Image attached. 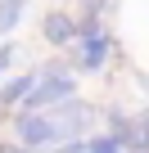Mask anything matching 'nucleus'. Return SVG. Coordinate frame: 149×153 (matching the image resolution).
I'll return each mask as SVG.
<instances>
[{
	"instance_id": "nucleus-10",
	"label": "nucleus",
	"mask_w": 149,
	"mask_h": 153,
	"mask_svg": "<svg viewBox=\"0 0 149 153\" xmlns=\"http://www.w3.org/2000/svg\"><path fill=\"white\" fill-rule=\"evenodd\" d=\"M0 153H23V149H18V144H5V149H0Z\"/></svg>"
},
{
	"instance_id": "nucleus-4",
	"label": "nucleus",
	"mask_w": 149,
	"mask_h": 153,
	"mask_svg": "<svg viewBox=\"0 0 149 153\" xmlns=\"http://www.w3.org/2000/svg\"><path fill=\"white\" fill-rule=\"evenodd\" d=\"M113 140H118V149L149 153V108H145V113H136V117H127V126H122Z\"/></svg>"
},
{
	"instance_id": "nucleus-8",
	"label": "nucleus",
	"mask_w": 149,
	"mask_h": 153,
	"mask_svg": "<svg viewBox=\"0 0 149 153\" xmlns=\"http://www.w3.org/2000/svg\"><path fill=\"white\" fill-rule=\"evenodd\" d=\"M86 153H122V149H118V140H113V135H95V140L86 144Z\"/></svg>"
},
{
	"instance_id": "nucleus-1",
	"label": "nucleus",
	"mask_w": 149,
	"mask_h": 153,
	"mask_svg": "<svg viewBox=\"0 0 149 153\" xmlns=\"http://www.w3.org/2000/svg\"><path fill=\"white\" fill-rule=\"evenodd\" d=\"M95 122V104L86 99H68L59 108H41V113H23L18 117V140L23 149H63L72 140H82V131Z\"/></svg>"
},
{
	"instance_id": "nucleus-2",
	"label": "nucleus",
	"mask_w": 149,
	"mask_h": 153,
	"mask_svg": "<svg viewBox=\"0 0 149 153\" xmlns=\"http://www.w3.org/2000/svg\"><path fill=\"white\" fill-rule=\"evenodd\" d=\"M68 99H77V76H72L63 63H45V68H36V86H32V95L23 99V104H27L23 113L59 108V104H68Z\"/></svg>"
},
{
	"instance_id": "nucleus-5",
	"label": "nucleus",
	"mask_w": 149,
	"mask_h": 153,
	"mask_svg": "<svg viewBox=\"0 0 149 153\" xmlns=\"http://www.w3.org/2000/svg\"><path fill=\"white\" fill-rule=\"evenodd\" d=\"M45 41H50V45H68V41H77V18L63 14V9H54V14L45 18Z\"/></svg>"
},
{
	"instance_id": "nucleus-7",
	"label": "nucleus",
	"mask_w": 149,
	"mask_h": 153,
	"mask_svg": "<svg viewBox=\"0 0 149 153\" xmlns=\"http://www.w3.org/2000/svg\"><path fill=\"white\" fill-rule=\"evenodd\" d=\"M18 18H23V5H18V0H5V5H0V36L14 32V27H18Z\"/></svg>"
},
{
	"instance_id": "nucleus-6",
	"label": "nucleus",
	"mask_w": 149,
	"mask_h": 153,
	"mask_svg": "<svg viewBox=\"0 0 149 153\" xmlns=\"http://www.w3.org/2000/svg\"><path fill=\"white\" fill-rule=\"evenodd\" d=\"M32 86H36V72H27V76H14V81H5V90H0V104H23V99L32 95Z\"/></svg>"
},
{
	"instance_id": "nucleus-3",
	"label": "nucleus",
	"mask_w": 149,
	"mask_h": 153,
	"mask_svg": "<svg viewBox=\"0 0 149 153\" xmlns=\"http://www.w3.org/2000/svg\"><path fill=\"white\" fill-rule=\"evenodd\" d=\"M86 14H91V23H77V63H82L86 72H100V68L109 63V50H113V45H109V32L95 23L104 9H100V5H91Z\"/></svg>"
},
{
	"instance_id": "nucleus-9",
	"label": "nucleus",
	"mask_w": 149,
	"mask_h": 153,
	"mask_svg": "<svg viewBox=\"0 0 149 153\" xmlns=\"http://www.w3.org/2000/svg\"><path fill=\"white\" fill-rule=\"evenodd\" d=\"M14 59H18V50H14V45H0V72H5Z\"/></svg>"
}]
</instances>
